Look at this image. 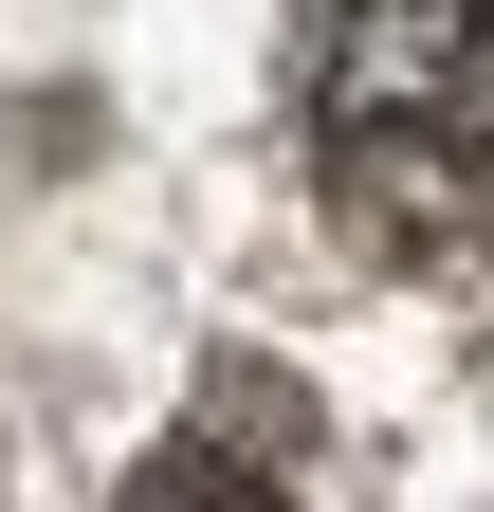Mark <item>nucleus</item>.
Returning a JSON list of instances; mask_svg holds the SVG:
<instances>
[{
  "label": "nucleus",
  "instance_id": "obj_1",
  "mask_svg": "<svg viewBox=\"0 0 494 512\" xmlns=\"http://www.w3.org/2000/svg\"><path fill=\"white\" fill-rule=\"evenodd\" d=\"M312 165L366 238L494 256V0H330Z\"/></svg>",
  "mask_w": 494,
  "mask_h": 512
},
{
  "label": "nucleus",
  "instance_id": "obj_2",
  "mask_svg": "<svg viewBox=\"0 0 494 512\" xmlns=\"http://www.w3.org/2000/svg\"><path fill=\"white\" fill-rule=\"evenodd\" d=\"M110 512H293V494H275V458H257V439H165V458L110 494Z\"/></svg>",
  "mask_w": 494,
  "mask_h": 512
}]
</instances>
